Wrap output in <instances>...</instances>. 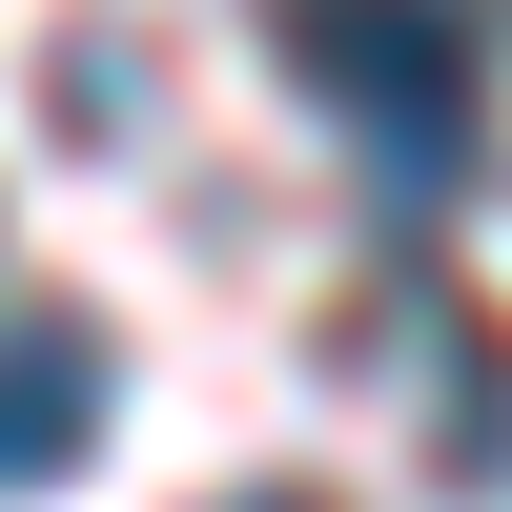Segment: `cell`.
Returning a JSON list of instances; mask_svg holds the SVG:
<instances>
[{
    "label": "cell",
    "instance_id": "2",
    "mask_svg": "<svg viewBox=\"0 0 512 512\" xmlns=\"http://www.w3.org/2000/svg\"><path fill=\"white\" fill-rule=\"evenodd\" d=\"M123 410V349L82 308H0V492H41V472H82V431Z\"/></svg>",
    "mask_w": 512,
    "mask_h": 512
},
{
    "label": "cell",
    "instance_id": "1",
    "mask_svg": "<svg viewBox=\"0 0 512 512\" xmlns=\"http://www.w3.org/2000/svg\"><path fill=\"white\" fill-rule=\"evenodd\" d=\"M287 21V82L328 103V144L369 164V205H410L431 226L451 185H472V0H267Z\"/></svg>",
    "mask_w": 512,
    "mask_h": 512
},
{
    "label": "cell",
    "instance_id": "3",
    "mask_svg": "<svg viewBox=\"0 0 512 512\" xmlns=\"http://www.w3.org/2000/svg\"><path fill=\"white\" fill-rule=\"evenodd\" d=\"M205 512H349V492H308V472H246V492H205Z\"/></svg>",
    "mask_w": 512,
    "mask_h": 512
}]
</instances>
